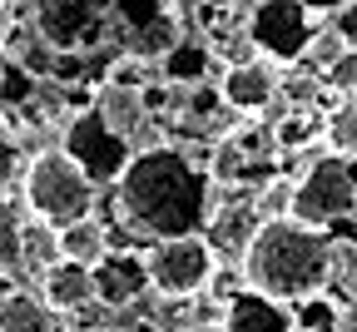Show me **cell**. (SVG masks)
Masks as SVG:
<instances>
[{"label":"cell","mask_w":357,"mask_h":332,"mask_svg":"<svg viewBox=\"0 0 357 332\" xmlns=\"http://www.w3.org/2000/svg\"><path fill=\"white\" fill-rule=\"evenodd\" d=\"M213 174L208 159H194L189 149L149 139L129 154V164L114 179L119 218L144 233V239H169V233H194L213 213Z\"/></svg>","instance_id":"cell-1"},{"label":"cell","mask_w":357,"mask_h":332,"mask_svg":"<svg viewBox=\"0 0 357 332\" xmlns=\"http://www.w3.org/2000/svg\"><path fill=\"white\" fill-rule=\"evenodd\" d=\"M238 268L258 293L278 298V303H298V298H307V293H318V288L333 282L337 248H333V233L323 223H307L298 213H278V218L258 223Z\"/></svg>","instance_id":"cell-2"},{"label":"cell","mask_w":357,"mask_h":332,"mask_svg":"<svg viewBox=\"0 0 357 332\" xmlns=\"http://www.w3.org/2000/svg\"><path fill=\"white\" fill-rule=\"evenodd\" d=\"M20 204L35 213V218H50L55 228L75 223V218H89L100 204V179L89 174L65 144L60 149H40L25 174H20Z\"/></svg>","instance_id":"cell-3"},{"label":"cell","mask_w":357,"mask_h":332,"mask_svg":"<svg viewBox=\"0 0 357 332\" xmlns=\"http://www.w3.org/2000/svg\"><path fill=\"white\" fill-rule=\"evenodd\" d=\"M144 258H149V278H154V298H164V303H194L199 293H208V282L218 273V248L208 243L204 228L149 239Z\"/></svg>","instance_id":"cell-4"},{"label":"cell","mask_w":357,"mask_h":332,"mask_svg":"<svg viewBox=\"0 0 357 332\" xmlns=\"http://www.w3.org/2000/svg\"><path fill=\"white\" fill-rule=\"evenodd\" d=\"M298 188H293V213L298 218H307V223H333V218H342V213H352L357 209V164H352V154H342V149H328V154H318V159H307L298 174Z\"/></svg>","instance_id":"cell-5"},{"label":"cell","mask_w":357,"mask_h":332,"mask_svg":"<svg viewBox=\"0 0 357 332\" xmlns=\"http://www.w3.org/2000/svg\"><path fill=\"white\" fill-rule=\"evenodd\" d=\"M253 50L273 65H303L312 35H318V10H307L303 0H253L243 20Z\"/></svg>","instance_id":"cell-6"},{"label":"cell","mask_w":357,"mask_h":332,"mask_svg":"<svg viewBox=\"0 0 357 332\" xmlns=\"http://www.w3.org/2000/svg\"><path fill=\"white\" fill-rule=\"evenodd\" d=\"M65 149L95 174L100 183H114L119 179V169L129 164V154H134V139H124L114 124H109V114L95 105V110H84V114H70V124H65Z\"/></svg>","instance_id":"cell-7"},{"label":"cell","mask_w":357,"mask_h":332,"mask_svg":"<svg viewBox=\"0 0 357 332\" xmlns=\"http://www.w3.org/2000/svg\"><path fill=\"white\" fill-rule=\"evenodd\" d=\"M218 89H223V105L234 114H263L283 94V75L263 55L258 60H229V65H218Z\"/></svg>","instance_id":"cell-8"},{"label":"cell","mask_w":357,"mask_h":332,"mask_svg":"<svg viewBox=\"0 0 357 332\" xmlns=\"http://www.w3.org/2000/svg\"><path fill=\"white\" fill-rule=\"evenodd\" d=\"M95 282H100V303H109V308L144 303V298L154 293L149 258L134 253V248H109V253L95 263Z\"/></svg>","instance_id":"cell-9"},{"label":"cell","mask_w":357,"mask_h":332,"mask_svg":"<svg viewBox=\"0 0 357 332\" xmlns=\"http://www.w3.org/2000/svg\"><path fill=\"white\" fill-rule=\"evenodd\" d=\"M40 35L55 45V50H75V45L95 40L105 30V15L95 0H40Z\"/></svg>","instance_id":"cell-10"},{"label":"cell","mask_w":357,"mask_h":332,"mask_svg":"<svg viewBox=\"0 0 357 332\" xmlns=\"http://www.w3.org/2000/svg\"><path fill=\"white\" fill-rule=\"evenodd\" d=\"M223 332H293V303L258 293L253 282L223 303Z\"/></svg>","instance_id":"cell-11"},{"label":"cell","mask_w":357,"mask_h":332,"mask_svg":"<svg viewBox=\"0 0 357 332\" xmlns=\"http://www.w3.org/2000/svg\"><path fill=\"white\" fill-rule=\"evenodd\" d=\"M40 293L45 303H50L60 317L89 308V303H100V282H95V263H79V258H60L50 263V273L40 278Z\"/></svg>","instance_id":"cell-12"},{"label":"cell","mask_w":357,"mask_h":332,"mask_svg":"<svg viewBox=\"0 0 357 332\" xmlns=\"http://www.w3.org/2000/svg\"><path fill=\"white\" fill-rule=\"evenodd\" d=\"M50 327H65V317L45 303V293L15 288L0 298V332H50Z\"/></svg>","instance_id":"cell-13"},{"label":"cell","mask_w":357,"mask_h":332,"mask_svg":"<svg viewBox=\"0 0 357 332\" xmlns=\"http://www.w3.org/2000/svg\"><path fill=\"white\" fill-rule=\"evenodd\" d=\"M159 75L174 80V84H199V80L218 75V60H213L208 45H199V40H174L169 50L159 55Z\"/></svg>","instance_id":"cell-14"},{"label":"cell","mask_w":357,"mask_h":332,"mask_svg":"<svg viewBox=\"0 0 357 332\" xmlns=\"http://www.w3.org/2000/svg\"><path fill=\"white\" fill-rule=\"evenodd\" d=\"M342 327H357V312H347L328 288L293 303V332H342Z\"/></svg>","instance_id":"cell-15"},{"label":"cell","mask_w":357,"mask_h":332,"mask_svg":"<svg viewBox=\"0 0 357 332\" xmlns=\"http://www.w3.org/2000/svg\"><path fill=\"white\" fill-rule=\"evenodd\" d=\"M109 248H114V243H109V228H105L95 213H89V218H75V223H65V228H60V253H65V258L100 263Z\"/></svg>","instance_id":"cell-16"},{"label":"cell","mask_w":357,"mask_h":332,"mask_svg":"<svg viewBox=\"0 0 357 332\" xmlns=\"http://www.w3.org/2000/svg\"><path fill=\"white\" fill-rule=\"evenodd\" d=\"M318 75H323V89L333 94V100H352V94H357V50L347 45V50L337 60H328Z\"/></svg>","instance_id":"cell-17"},{"label":"cell","mask_w":357,"mask_h":332,"mask_svg":"<svg viewBox=\"0 0 357 332\" xmlns=\"http://www.w3.org/2000/svg\"><path fill=\"white\" fill-rule=\"evenodd\" d=\"M328 20L337 25V35H342V40L352 45V50H357V0H342V6H337V10H333Z\"/></svg>","instance_id":"cell-18"},{"label":"cell","mask_w":357,"mask_h":332,"mask_svg":"<svg viewBox=\"0 0 357 332\" xmlns=\"http://www.w3.org/2000/svg\"><path fill=\"white\" fill-rule=\"evenodd\" d=\"M10 70H15V50H10V40L0 35V80H6Z\"/></svg>","instance_id":"cell-19"},{"label":"cell","mask_w":357,"mask_h":332,"mask_svg":"<svg viewBox=\"0 0 357 332\" xmlns=\"http://www.w3.org/2000/svg\"><path fill=\"white\" fill-rule=\"evenodd\" d=\"M303 6H307V10H318V15H333L342 0H303Z\"/></svg>","instance_id":"cell-20"},{"label":"cell","mask_w":357,"mask_h":332,"mask_svg":"<svg viewBox=\"0 0 357 332\" xmlns=\"http://www.w3.org/2000/svg\"><path fill=\"white\" fill-rule=\"evenodd\" d=\"M6 15H10V0H0V25H6Z\"/></svg>","instance_id":"cell-21"},{"label":"cell","mask_w":357,"mask_h":332,"mask_svg":"<svg viewBox=\"0 0 357 332\" xmlns=\"http://www.w3.org/2000/svg\"><path fill=\"white\" fill-rule=\"evenodd\" d=\"M204 6H234V0H204Z\"/></svg>","instance_id":"cell-22"},{"label":"cell","mask_w":357,"mask_h":332,"mask_svg":"<svg viewBox=\"0 0 357 332\" xmlns=\"http://www.w3.org/2000/svg\"><path fill=\"white\" fill-rule=\"evenodd\" d=\"M352 105H357V94H352Z\"/></svg>","instance_id":"cell-23"}]
</instances>
